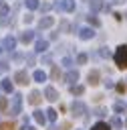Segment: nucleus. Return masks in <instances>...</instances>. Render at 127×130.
Here are the masks:
<instances>
[{
    "label": "nucleus",
    "mask_w": 127,
    "mask_h": 130,
    "mask_svg": "<svg viewBox=\"0 0 127 130\" xmlns=\"http://www.w3.org/2000/svg\"><path fill=\"white\" fill-rule=\"evenodd\" d=\"M113 61H115V65H117V69H127V45L123 43V45H119L117 49H115V53H113Z\"/></svg>",
    "instance_id": "nucleus-1"
},
{
    "label": "nucleus",
    "mask_w": 127,
    "mask_h": 130,
    "mask_svg": "<svg viewBox=\"0 0 127 130\" xmlns=\"http://www.w3.org/2000/svg\"><path fill=\"white\" fill-rule=\"evenodd\" d=\"M20 112H22V93L14 91V93H12V104H10V108H8V114L14 118V116H20Z\"/></svg>",
    "instance_id": "nucleus-2"
},
{
    "label": "nucleus",
    "mask_w": 127,
    "mask_h": 130,
    "mask_svg": "<svg viewBox=\"0 0 127 130\" xmlns=\"http://www.w3.org/2000/svg\"><path fill=\"white\" fill-rule=\"evenodd\" d=\"M71 112H73L75 118H83V116L89 114V108H87V104H85L83 100H75V102L71 104Z\"/></svg>",
    "instance_id": "nucleus-3"
},
{
    "label": "nucleus",
    "mask_w": 127,
    "mask_h": 130,
    "mask_svg": "<svg viewBox=\"0 0 127 130\" xmlns=\"http://www.w3.org/2000/svg\"><path fill=\"white\" fill-rule=\"evenodd\" d=\"M77 35H79V39H81V41H91V39H95V35H97V32H95V28H93V26H81Z\"/></svg>",
    "instance_id": "nucleus-4"
},
{
    "label": "nucleus",
    "mask_w": 127,
    "mask_h": 130,
    "mask_svg": "<svg viewBox=\"0 0 127 130\" xmlns=\"http://www.w3.org/2000/svg\"><path fill=\"white\" fill-rule=\"evenodd\" d=\"M14 83H18V85H26V83H30V75L26 73V69H18L16 73H14Z\"/></svg>",
    "instance_id": "nucleus-5"
},
{
    "label": "nucleus",
    "mask_w": 127,
    "mask_h": 130,
    "mask_svg": "<svg viewBox=\"0 0 127 130\" xmlns=\"http://www.w3.org/2000/svg\"><path fill=\"white\" fill-rule=\"evenodd\" d=\"M79 77H81V73L73 67V69H67V73L62 75V79H65V83H69V85H75L77 81H79Z\"/></svg>",
    "instance_id": "nucleus-6"
},
{
    "label": "nucleus",
    "mask_w": 127,
    "mask_h": 130,
    "mask_svg": "<svg viewBox=\"0 0 127 130\" xmlns=\"http://www.w3.org/2000/svg\"><path fill=\"white\" fill-rule=\"evenodd\" d=\"M34 37H36V30L26 28V30H22V32L18 35V41H20L22 45H28V43H32V41H34Z\"/></svg>",
    "instance_id": "nucleus-7"
},
{
    "label": "nucleus",
    "mask_w": 127,
    "mask_h": 130,
    "mask_svg": "<svg viewBox=\"0 0 127 130\" xmlns=\"http://www.w3.org/2000/svg\"><path fill=\"white\" fill-rule=\"evenodd\" d=\"M87 83L93 85V87L99 85V83H101V71H99V69H91V71L87 73Z\"/></svg>",
    "instance_id": "nucleus-8"
},
{
    "label": "nucleus",
    "mask_w": 127,
    "mask_h": 130,
    "mask_svg": "<svg viewBox=\"0 0 127 130\" xmlns=\"http://www.w3.org/2000/svg\"><path fill=\"white\" fill-rule=\"evenodd\" d=\"M42 93H44V100H48V102H56V100L60 98V95H58V89H56L54 85H46Z\"/></svg>",
    "instance_id": "nucleus-9"
},
{
    "label": "nucleus",
    "mask_w": 127,
    "mask_h": 130,
    "mask_svg": "<svg viewBox=\"0 0 127 130\" xmlns=\"http://www.w3.org/2000/svg\"><path fill=\"white\" fill-rule=\"evenodd\" d=\"M54 24V16H42V18H38V22H36V26H38V30H46V28H50Z\"/></svg>",
    "instance_id": "nucleus-10"
},
{
    "label": "nucleus",
    "mask_w": 127,
    "mask_h": 130,
    "mask_svg": "<svg viewBox=\"0 0 127 130\" xmlns=\"http://www.w3.org/2000/svg\"><path fill=\"white\" fill-rule=\"evenodd\" d=\"M16 43H18V39H16V37H12V35L4 37V41H2V45H4V49H6L8 53H14V49H16Z\"/></svg>",
    "instance_id": "nucleus-11"
},
{
    "label": "nucleus",
    "mask_w": 127,
    "mask_h": 130,
    "mask_svg": "<svg viewBox=\"0 0 127 130\" xmlns=\"http://www.w3.org/2000/svg\"><path fill=\"white\" fill-rule=\"evenodd\" d=\"M0 89H2L4 93H14V79H12V81H10V77L0 79Z\"/></svg>",
    "instance_id": "nucleus-12"
},
{
    "label": "nucleus",
    "mask_w": 127,
    "mask_h": 130,
    "mask_svg": "<svg viewBox=\"0 0 127 130\" xmlns=\"http://www.w3.org/2000/svg\"><path fill=\"white\" fill-rule=\"evenodd\" d=\"M46 51H48V41H46V39H36V41H34V53H40V55H42V53H46Z\"/></svg>",
    "instance_id": "nucleus-13"
},
{
    "label": "nucleus",
    "mask_w": 127,
    "mask_h": 130,
    "mask_svg": "<svg viewBox=\"0 0 127 130\" xmlns=\"http://www.w3.org/2000/svg\"><path fill=\"white\" fill-rule=\"evenodd\" d=\"M42 98H44V93H40L38 89H32V91L28 93V104H32V106H38Z\"/></svg>",
    "instance_id": "nucleus-14"
},
{
    "label": "nucleus",
    "mask_w": 127,
    "mask_h": 130,
    "mask_svg": "<svg viewBox=\"0 0 127 130\" xmlns=\"http://www.w3.org/2000/svg\"><path fill=\"white\" fill-rule=\"evenodd\" d=\"M85 18H87L89 26H93V28H101V18H99V16H97L95 12H89V14L85 16Z\"/></svg>",
    "instance_id": "nucleus-15"
},
{
    "label": "nucleus",
    "mask_w": 127,
    "mask_h": 130,
    "mask_svg": "<svg viewBox=\"0 0 127 130\" xmlns=\"http://www.w3.org/2000/svg\"><path fill=\"white\" fill-rule=\"evenodd\" d=\"M87 2H89L91 12H95V14H97V12H101V10L105 8V2H103V0H87Z\"/></svg>",
    "instance_id": "nucleus-16"
},
{
    "label": "nucleus",
    "mask_w": 127,
    "mask_h": 130,
    "mask_svg": "<svg viewBox=\"0 0 127 130\" xmlns=\"http://www.w3.org/2000/svg\"><path fill=\"white\" fill-rule=\"evenodd\" d=\"M69 91L75 95V98H81L83 93H85V85H81V83H75V85H69Z\"/></svg>",
    "instance_id": "nucleus-17"
},
{
    "label": "nucleus",
    "mask_w": 127,
    "mask_h": 130,
    "mask_svg": "<svg viewBox=\"0 0 127 130\" xmlns=\"http://www.w3.org/2000/svg\"><path fill=\"white\" fill-rule=\"evenodd\" d=\"M32 118H34V122H36V124H42V126H44V124H46V120H48V118H46V112H42V110H36V112L32 114Z\"/></svg>",
    "instance_id": "nucleus-18"
},
{
    "label": "nucleus",
    "mask_w": 127,
    "mask_h": 130,
    "mask_svg": "<svg viewBox=\"0 0 127 130\" xmlns=\"http://www.w3.org/2000/svg\"><path fill=\"white\" fill-rule=\"evenodd\" d=\"M109 124H111V128H113V130H121V128L125 126V122L119 118V114H115V116L109 120Z\"/></svg>",
    "instance_id": "nucleus-19"
},
{
    "label": "nucleus",
    "mask_w": 127,
    "mask_h": 130,
    "mask_svg": "<svg viewBox=\"0 0 127 130\" xmlns=\"http://www.w3.org/2000/svg\"><path fill=\"white\" fill-rule=\"evenodd\" d=\"M60 2H62V12H75L77 0H60Z\"/></svg>",
    "instance_id": "nucleus-20"
},
{
    "label": "nucleus",
    "mask_w": 127,
    "mask_h": 130,
    "mask_svg": "<svg viewBox=\"0 0 127 130\" xmlns=\"http://www.w3.org/2000/svg\"><path fill=\"white\" fill-rule=\"evenodd\" d=\"M46 73L42 71V69H34V73H32V79L36 81V83H42V81H46Z\"/></svg>",
    "instance_id": "nucleus-21"
},
{
    "label": "nucleus",
    "mask_w": 127,
    "mask_h": 130,
    "mask_svg": "<svg viewBox=\"0 0 127 130\" xmlns=\"http://www.w3.org/2000/svg\"><path fill=\"white\" fill-rule=\"evenodd\" d=\"M60 65H62L65 69H73V67L77 65V61L71 59V57H62V59H60Z\"/></svg>",
    "instance_id": "nucleus-22"
},
{
    "label": "nucleus",
    "mask_w": 127,
    "mask_h": 130,
    "mask_svg": "<svg viewBox=\"0 0 127 130\" xmlns=\"http://www.w3.org/2000/svg\"><path fill=\"white\" fill-rule=\"evenodd\" d=\"M44 112H46V118H48V122H52V124H54V122H56V118H58V112H56L54 108H46Z\"/></svg>",
    "instance_id": "nucleus-23"
},
{
    "label": "nucleus",
    "mask_w": 127,
    "mask_h": 130,
    "mask_svg": "<svg viewBox=\"0 0 127 130\" xmlns=\"http://www.w3.org/2000/svg\"><path fill=\"white\" fill-rule=\"evenodd\" d=\"M91 130H111V124H107V122L99 120V122H95V124L91 126Z\"/></svg>",
    "instance_id": "nucleus-24"
},
{
    "label": "nucleus",
    "mask_w": 127,
    "mask_h": 130,
    "mask_svg": "<svg viewBox=\"0 0 127 130\" xmlns=\"http://www.w3.org/2000/svg\"><path fill=\"white\" fill-rule=\"evenodd\" d=\"M99 57H101V59H111V57H113V53L109 51V47H105V45H103V47H99Z\"/></svg>",
    "instance_id": "nucleus-25"
},
{
    "label": "nucleus",
    "mask_w": 127,
    "mask_h": 130,
    "mask_svg": "<svg viewBox=\"0 0 127 130\" xmlns=\"http://www.w3.org/2000/svg\"><path fill=\"white\" fill-rule=\"evenodd\" d=\"M113 110H115V114H123V112L127 110V104H123L121 100H117V102L113 104Z\"/></svg>",
    "instance_id": "nucleus-26"
},
{
    "label": "nucleus",
    "mask_w": 127,
    "mask_h": 130,
    "mask_svg": "<svg viewBox=\"0 0 127 130\" xmlns=\"http://www.w3.org/2000/svg\"><path fill=\"white\" fill-rule=\"evenodd\" d=\"M93 116H97L99 120H103V118L107 116V108H103V106H99V108H95V110H93Z\"/></svg>",
    "instance_id": "nucleus-27"
},
{
    "label": "nucleus",
    "mask_w": 127,
    "mask_h": 130,
    "mask_svg": "<svg viewBox=\"0 0 127 130\" xmlns=\"http://www.w3.org/2000/svg\"><path fill=\"white\" fill-rule=\"evenodd\" d=\"M24 6L32 12V10H36V8H40V2L38 0H24Z\"/></svg>",
    "instance_id": "nucleus-28"
},
{
    "label": "nucleus",
    "mask_w": 127,
    "mask_h": 130,
    "mask_svg": "<svg viewBox=\"0 0 127 130\" xmlns=\"http://www.w3.org/2000/svg\"><path fill=\"white\" fill-rule=\"evenodd\" d=\"M75 61H77V65H87V61H89V55H87V53H79Z\"/></svg>",
    "instance_id": "nucleus-29"
},
{
    "label": "nucleus",
    "mask_w": 127,
    "mask_h": 130,
    "mask_svg": "<svg viewBox=\"0 0 127 130\" xmlns=\"http://www.w3.org/2000/svg\"><path fill=\"white\" fill-rule=\"evenodd\" d=\"M115 91H117L119 95H123V93L127 91V83H123V81H117V83H115Z\"/></svg>",
    "instance_id": "nucleus-30"
},
{
    "label": "nucleus",
    "mask_w": 127,
    "mask_h": 130,
    "mask_svg": "<svg viewBox=\"0 0 127 130\" xmlns=\"http://www.w3.org/2000/svg\"><path fill=\"white\" fill-rule=\"evenodd\" d=\"M0 16H10V6L0 0Z\"/></svg>",
    "instance_id": "nucleus-31"
},
{
    "label": "nucleus",
    "mask_w": 127,
    "mask_h": 130,
    "mask_svg": "<svg viewBox=\"0 0 127 130\" xmlns=\"http://www.w3.org/2000/svg\"><path fill=\"white\" fill-rule=\"evenodd\" d=\"M24 61H26L28 65H36V53H26V55H24Z\"/></svg>",
    "instance_id": "nucleus-32"
},
{
    "label": "nucleus",
    "mask_w": 127,
    "mask_h": 130,
    "mask_svg": "<svg viewBox=\"0 0 127 130\" xmlns=\"http://www.w3.org/2000/svg\"><path fill=\"white\" fill-rule=\"evenodd\" d=\"M60 77V69H58V65H52L50 67V79H58Z\"/></svg>",
    "instance_id": "nucleus-33"
},
{
    "label": "nucleus",
    "mask_w": 127,
    "mask_h": 130,
    "mask_svg": "<svg viewBox=\"0 0 127 130\" xmlns=\"http://www.w3.org/2000/svg\"><path fill=\"white\" fill-rule=\"evenodd\" d=\"M22 20H24V24H30V22H32V20H34V14H32V12H30V10H28V12H26V14H24V16H22Z\"/></svg>",
    "instance_id": "nucleus-34"
},
{
    "label": "nucleus",
    "mask_w": 127,
    "mask_h": 130,
    "mask_svg": "<svg viewBox=\"0 0 127 130\" xmlns=\"http://www.w3.org/2000/svg\"><path fill=\"white\" fill-rule=\"evenodd\" d=\"M8 110V98H0V112Z\"/></svg>",
    "instance_id": "nucleus-35"
},
{
    "label": "nucleus",
    "mask_w": 127,
    "mask_h": 130,
    "mask_svg": "<svg viewBox=\"0 0 127 130\" xmlns=\"http://www.w3.org/2000/svg\"><path fill=\"white\" fill-rule=\"evenodd\" d=\"M42 63H46V65H48V63H52V55H50L48 51H46V53H42Z\"/></svg>",
    "instance_id": "nucleus-36"
},
{
    "label": "nucleus",
    "mask_w": 127,
    "mask_h": 130,
    "mask_svg": "<svg viewBox=\"0 0 127 130\" xmlns=\"http://www.w3.org/2000/svg\"><path fill=\"white\" fill-rule=\"evenodd\" d=\"M103 85H105L107 89H115V81H113V79H105V81H103Z\"/></svg>",
    "instance_id": "nucleus-37"
},
{
    "label": "nucleus",
    "mask_w": 127,
    "mask_h": 130,
    "mask_svg": "<svg viewBox=\"0 0 127 130\" xmlns=\"http://www.w3.org/2000/svg\"><path fill=\"white\" fill-rule=\"evenodd\" d=\"M60 30H62V32H67V30H71V24H69L67 20H60Z\"/></svg>",
    "instance_id": "nucleus-38"
},
{
    "label": "nucleus",
    "mask_w": 127,
    "mask_h": 130,
    "mask_svg": "<svg viewBox=\"0 0 127 130\" xmlns=\"http://www.w3.org/2000/svg\"><path fill=\"white\" fill-rule=\"evenodd\" d=\"M12 61L20 63V61H24V55H20V53H12Z\"/></svg>",
    "instance_id": "nucleus-39"
},
{
    "label": "nucleus",
    "mask_w": 127,
    "mask_h": 130,
    "mask_svg": "<svg viewBox=\"0 0 127 130\" xmlns=\"http://www.w3.org/2000/svg\"><path fill=\"white\" fill-rule=\"evenodd\" d=\"M52 8V4H48V2H40V10L42 12H46V10H50Z\"/></svg>",
    "instance_id": "nucleus-40"
},
{
    "label": "nucleus",
    "mask_w": 127,
    "mask_h": 130,
    "mask_svg": "<svg viewBox=\"0 0 127 130\" xmlns=\"http://www.w3.org/2000/svg\"><path fill=\"white\" fill-rule=\"evenodd\" d=\"M10 24V18L8 16H0V26H8Z\"/></svg>",
    "instance_id": "nucleus-41"
},
{
    "label": "nucleus",
    "mask_w": 127,
    "mask_h": 130,
    "mask_svg": "<svg viewBox=\"0 0 127 130\" xmlns=\"http://www.w3.org/2000/svg\"><path fill=\"white\" fill-rule=\"evenodd\" d=\"M52 8H54L56 12H62V2H60V0H58V2H54V4H52Z\"/></svg>",
    "instance_id": "nucleus-42"
},
{
    "label": "nucleus",
    "mask_w": 127,
    "mask_h": 130,
    "mask_svg": "<svg viewBox=\"0 0 127 130\" xmlns=\"http://www.w3.org/2000/svg\"><path fill=\"white\" fill-rule=\"evenodd\" d=\"M0 130H14V126L10 122H6V124H0Z\"/></svg>",
    "instance_id": "nucleus-43"
},
{
    "label": "nucleus",
    "mask_w": 127,
    "mask_h": 130,
    "mask_svg": "<svg viewBox=\"0 0 127 130\" xmlns=\"http://www.w3.org/2000/svg\"><path fill=\"white\" fill-rule=\"evenodd\" d=\"M48 41H58V30L50 32V35H48Z\"/></svg>",
    "instance_id": "nucleus-44"
},
{
    "label": "nucleus",
    "mask_w": 127,
    "mask_h": 130,
    "mask_svg": "<svg viewBox=\"0 0 127 130\" xmlns=\"http://www.w3.org/2000/svg\"><path fill=\"white\" fill-rule=\"evenodd\" d=\"M6 69H8V61L0 59V71H6Z\"/></svg>",
    "instance_id": "nucleus-45"
},
{
    "label": "nucleus",
    "mask_w": 127,
    "mask_h": 130,
    "mask_svg": "<svg viewBox=\"0 0 127 130\" xmlns=\"http://www.w3.org/2000/svg\"><path fill=\"white\" fill-rule=\"evenodd\" d=\"M113 18H115L117 22H121V20H123V14H121V12H113Z\"/></svg>",
    "instance_id": "nucleus-46"
},
{
    "label": "nucleus",
    "mask_w": 127,
    "mask_h": 130,
    "mask_svg": "<svg viewBox=\"0 0 127 130\" xmlns=\"http://www.w3.org/2000/svg\"><path fill=\"white\" fill-rule=\"evenodd\" d=\"M20 130H36V128H34V126H30V124H22V128H20Z\"/></svg>",
    "instance_id": "nucleus-47"
},
{
    "label": "nucleus",
    "mask_w": 127,
    "mask_h": 130,
    "mask_svg": "<svg viewBox=\"0 0 127 130\" xmlns=\"http://www.w3.org/2000/svg\"><path fill=\"white\" fill-rule=\"evenodd\" d=\"M69 128H71V124H69V122H65V124L60 126V130H69Z\"/></svg>",
    "instance_id": "nucleus-48"
},
{
    "label": "nucleus",
    "mask_w": 127,
    "mask_h": 130,
    "mask_svg": "<svg viewBox=\"0 0 127 130\" xmlns=\"http://www.w3.org/2000/svg\"><path fill=\"white\" fill-rule=\"evenodd\" d=\"M48 130H60V128H58V126H54V124H50V126H48Z\"/></svg>",
    "instance_id": "nucleus-49"
},
{
    "label": "nucleus",
    "mask_w": 127,
    "mask_h": 130,
    "mask_svg": "<svg viewBox=\"0 0 127 130\" xmlns=\"http://www.w3.org/2000/svg\"><path fill=\"white\" fill-rule=\"evenodd\" d=\"M4 51H6V49H4V45H2V43H0V57H2V55H4Z\"/></svg>",
    "instance_id": "nucleus-50"
},
{
    "label": "nucleus",
    "mask_w": 127,
    "mask_h": 130,
    "mask_svg": "<svg viewBox=\"0 0 127 130\" xmlns=\"http://www.w3.org/2000/svg\"><path fill=\"white\" fill-rule=\"evenodd\" d=\"M115 4H123V2H127V0H113Z\"/></svg>",
    "instance_id": "nucleus-51"
},
{
    "label": "nucleus",
    "mask_w": 127,
    "mask_h": 130,
    "mask_svg": "<svg viewBox=\"0 0 127 130\" xmlns=\"http://www.w3.org/2000/svg\"><path fill=\"white\" fill-rule=\"evenodd\" d=\"M125 128H127V120H125Z\"/></svg>",
    "instance_id": "nucleus-52"
},
{
    "label": "nucleus",
    "mask_w": 127,
    "mask_h": 130,
    "mask_svg": "<svg viewBox=\"0 0 127 130\" xmlns=\"http://www.w3.org/2000/svg\"><path fill=\"white\" fill-rule=\"evenodd\" d=\"M125 16H127V14H125Z\"/></svg>",
    "instance_id": "nucleus-53"
},
{
    "label": "nucleus",
    "mask_w": 127,
    "mask_h": 130,
    "mask_svg": "<svg viewBox=\"0 0 127 130\" xmlns=\"http://www.w3.org/2000/svg\"><path fill=\"white\" fill-rule=\"evenodd\" d=\"M125 81H127V79H125Z\"/></svg>",
    "instance_id": "nucleus-54"
}]
</instances>
